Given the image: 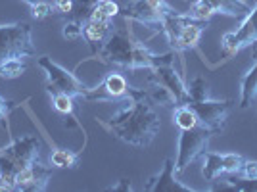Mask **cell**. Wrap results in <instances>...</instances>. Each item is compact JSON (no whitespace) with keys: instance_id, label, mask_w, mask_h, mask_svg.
Here are the masks:
<instances>
[{"instance_id":"cell-1","label":"cell","mask_w":257,"mask_h":192,"mask_svg":"<svg viewBox=\"0 0 257 192\" xmlns=\"http://www.w3.org/2000/svg\"><path fill=\"white\" fill-rule=\"evenodd\" d=\"M128 94L131 98L125 102V106L119 108L111 118L96 121L115 139L137 148H146L160 133L161 119L156 112V104L150 100L144 88L131 86Z\"/></svg>"},{"instance_id":"cell-2","label":"cell","mask_w":257,"mask_h":192,"mask_svg":"<svg viewBox=\"0 0 257 192\" xmlns=\"http://www.w3.org/2000/svg\"><path fill=\"white\" fill-rule=\"evenodd\" d=\"M102 64L117 65L123 69H152L163 64L175 62V52L158 54L152 52L142 43L135 41L127 31H111L106 43L94 54Z\"/></svg>"},{"instance_id":"cell-3","label":"cell","mask_w":257,"mask_h":192,"mask_svg":"<svg viewBox=\"0 0 257 192\" xmlns=\"http://www.w3.org/2000/svg\"><path fill=\"white\" fill-rule=\"evenodd\" d=\"M43 140L33 135H22L0 148V192L14 190L16 173L41 160Z\"/></svg>"},{"instance_id":"cell-4","label":"cell","mask_w":257,"mask_h":192,"mask_svg":"<svg viewBox=\"0 0 257 192\" xmlns=\"http://www.w3.org/2000/svg\"><path fill=\"white\" fill-rule=\"evenodd\" d=\"M37 54L33 44V31L27 22L0 25V62L10 58H31Z\"/></svg>"},{"instance_id":"cell-5","label":"cell","mask_w":257,"mask_h":192,"mask_svg":"<svg viewBox=\"0 0 257 192\" xmlns=\"http://www.w3.org/2000/svg\"><path fill=\"white\" fill-rule=\"evenodd\" d=\"M37 64L46 75V90L48 92H65L73 98H85V94L88 92L90 86H86L75 73H71L64 65L54 62L52 58L41 56L37 60Z\"/></svg>"},{"instance_id":"cell-6","label":"cell","mask_w":257,"mask_h":192,"mask_svg":"<svg viewBox=\"0 0 257 192\" xmlns=\"http://www.w3.org/2000/svg\"><path fill=\"white\" fill-rule=\"evenodd\" d=\"M175 10L167 0H131L127 6L123 8V18L131 22H139L144 27L156 29L158 33L163 31V22L165 18H169Z\"/></svg>"},{"instance_id":"cell-7","label":"cell","mask_w":257,"mask_h":192,"mask_svg":"<svg viewBox=\"0 0 257 192\" xmlns=\"http://www.w3.org/2000/svg\"><path fill=\"white\" fill-rule=\"evenodd\" d=\"M213 135H215L213 131L204 127V125H196V127H192V129L181 131V137H179V152H177V161H175L177 173H182L194 160H198V158L204 154Z\"/></svg>"},{"instance_id":"cell-8","label":"cell","mask_w":257,"mask_h":192,"mask_svg":"<svg viewBox=\"0 0 257 192\" xmlns=\"http://www.w3.org/2000/svg\"><path fill=\"white\" fill-rule=\"evenodd\" d=\"M249 8L251 6L244 0H192L186 14L196 22L209 23V20L217 14L228 18H240L247 14Z\"/></svg>"},{"instance_id":"cell-9","label":"cell","mask_w":257,"mask_h":192,"mask_svg":"<svg viewBox=\"0 0 257 192\" xmlns=\"http://www.w3.org/2000/svg\"><path fill=\"white\" fill-rule=\"evenodd\" d=\"M188 106L196 112V116L200 119V125L211 129L215 135L223 133L226 125L228 114L232 110V100H213V98H205L198 102H186Z\"/></svg>"},{"instance_id":"cell-10","label":"cell","mask_w":257,"mask_h":192,"mask_svg":"<svg viewBox=\"0 0 257 192\" xmlns=\"http://www.w3.org/2000/svg\"><path fill=\"white\" fill-rule=\"evenodd\" d=\"M131 86L121 73H107L96 86H90L85 94L86 102H127Z\"/></svg>"},{"instance_id":"cell-11","label":"cell","mask_w":257,"mask_h":192,"mask_svg":"<svg viewBox=\"0 0 257 192\" xmlns=\"http://www.w3.org/2000/svg\"><path fill=\"white\" fill-rule=\"evenodd\" d=\"M257 43V4L253 8H249V12L246 14V18L242 20L240 27L236 31L225 33L221 44H223V50L228 56L240 52L242 48L247 46H253Z\"/></svg>"},{"instance_id":"cell-12","label":"cell","mask_w":257,"mask_h":192,"mask_svg":"<svg viewBox=\"0 0 257 192\" xmlns=\"http://www.w3.org/2000/svg\"><path fill=\"white\" fill-rule=\"evenodd\" d=\"M200 158H202V177L205 181H215L221 173L234 175L246 160L244 156L234 154V152L217 154V152H209V150H205Z\"/></svg>"},{"instance_id":"cell-13","label":"cell","mask_w":257,"mask_h":192,"mask_svg":"<svg viewBox=\"0 0 257 192\" xmlns=\"http://www.w3.org/2000/svg\"><path fill=\"white\" fill-rule=\"evenodd\" d=\"M52 179V167L41 163V160L23 167L14 177V190L22 192H43Z\"/></svg>"},{"instance_id":"cell-14","label":"cell","mask_w":257,"mask_h":192,"mask_svg":"<svg viewBox=\"0 0 257 192\" xmlns=\"http://www.w3.org/2000/svg\"><path fill=\"white\" fill-rule=\"evenodd\" d=\"M148 83H156V85L167 86L173 94H175L179 106H181V104H186V98H188V85L184 83L182 73L177 71L175 62L158 65V67H152L150 75H148Z\"/></svg>"},{"instance_id":"cell-15","label":"cell","mask_w":257,"mask_h":192,"mask_svg":"<svg viewBox=\"0 0 257 192\" xmlns=\"http://www.w3.org/2000/svg\"><path fill=\"white\" fill-rule=\"evenodd\" d=\"M177 169H175V163L173 160H165L163 163V169L150 177L146 184H144V190L146 192H200L198 188L192 186H186L184 182H181L177 179Z\"/></svg>"},{"instance_id":"cell-16","label":"cell","mask_w":257,"mask_h":192,"mask_svg":"<svg viewBox=\"0 0 257 192\" xmlns=\"http://www.w3.org/2000/svg\"><path fill=\"white\" fill-rule=\"evenodd\" d=\"M205 25H207L205 22H196V20L190 18V20L177 31V35L169 41L171 48L175 52H184V50L196 48L198 43H200V39H202V35H204Z\"/></svg>"},{"instance_id":"cell-17","label":"cell","mask_w":257,"mask_h":192,"mask_svg":"<svg viewBox=\"0 0 257 192\" xmlns=\"http://www.w3.org/2000/svg\"><path fill=\"white\" fill-rule=\"evenodd\" d=\"M257 98V54H253V65L240 79V108H249Z\"/></svg>"},{"instance_id":"cell-18","label":"cell","mask_w":257,"mask_h":192,"mask_svg":"<svg viewBox=\"0 0 257 192\" xmlns=\"http://www.w3.org/2000/svg\"><path fill=\"white\" fill-rule=\"evenodd\" d=\"M111 35V23L109 22H96V20H86L83 23V39L88 44H102Z\"/></svg>"},{"instance_id":"cell-19","label":"cell","mask_w":257,"mask_h":192,"mask_svg":"<svg viewBox=\"0 0 257 192\" xmlns=\"http://www.w3.org/2000/svg\"><path fill=\"white\" fill-rule=\"evenodd\" d=\"M173 123L181 131H186V129L200 125V119L188 104H181V106H175V110H173Z\"/></svg>"},{"instance_id":"cell-20","label":"cell","mask_w":257,"mask_h":192,"mask_svg":"<svg viewBox=\"0 0 257 192\" xmlns=\"http://www.w3.org/2000/svg\"><path fill=\"white\" fill-rule=\"evenodd\" d=\"M79 158H81L79 152H71L67 148H56L50 154V163L54 167H60V169H67V167L73 169L79 163Z\"/></svg>"},{"instance_id":"cell-21","label":"cell","mask_w":257,"mask_h":192,"mask_svg":"<svg viewBox=\"0 0 257 192\" xmlns=\"http://www.w3.org/2000/svg\"><path fill=\"white\" fill-rule=\"evenodd\" d=\"M119 8L117 2H113V0H100L96 6H94V10L92 14L88 16V20H96V22H111L115 16H119Z\"/></svg>"},{"instance_id":"cell-22","label":"cell","mask_w":257,"mask_h":192,"mask_svg":"<svg viewBox=\"0 0 257 192\" xmlns=\"http://www.w3.org/2000/svg\"><path fill=\"white\" fill-rule=\"evenodd\" d=\"M25 69H27V65H25L23 58H10V60L0 62V77L2 79H18L25 73Z\"/></svg>"},{"instance_id":"cell-23","label":"cell","mask_w":257,"mask_h":192,"mask_svg":"<svg viewBox=\"0 0 257 192\" xmlns=\"http://www.w3.org/2000/svg\"><path fill=\"white\" fill-rule=\"evenodd\" d=\"M209 98V85L204 77H194L192 83L188 85V98L186 102H198V100H205Z\"/></svg>"},{"instance_id":"cell-24","label":"cell","mask_w":257,"mask_h":192,"mask_svg":"<svg viewBox=\"0 0 257 192\" xmlns=\"http://www.w3.org/2000/svg\"><path fill=\"white\" fill-rule=\"evenodd\" d=\"M52 96V106L62 116H73V96L65 92H50Z\"/></svg>"},{"instance_id":"cell-25","label":"cell","mask_w":257,"mask_h":192,"mask_svg":"<svg viewBox=\"0 0 257 192\" xmlns=\"http://www.w3.org/2000/svg\"><path fill=\"white\" fill-rule=\"evenodd\" d=\"M100 0H73V12H71V18H75L79 22L85 23L88 20V16L92 14L94 6H96Z\"/></svg>"},{"instance_id":"cell-26","label":"cell","mask_w":257,"mask_h":192,"mask_svg":"<svg viewBox=\"0 0 257 192\" xmlns=\"http://www.w3.org/2000/svg\"><path fill=\"white\" fill-rule=\"evenodd\" d=\"M62 35H64V39L71 41V43L81 41V39H83V22H79V20H75V18L67 20V22L64 23Z\"/></svg>"},{"instance_id":"cell-27","label":"cell","mask_w":257,"mask_h":192,"mask_svg":"<svg viewBox=\"0 0 257 192\" xmlns=\"http://www.w3.org/2000/svg\"><path fill=\"white\" fill-rule=\"evenodd\" d=\"M52 12H54L52 0H41V2H37V4L31 6V16L35 20H44V18H48Z\"/></svg>"},{"instance_id":"cell-28","label":"cell","mask_w":257,"mask_h":192,"mask_svg":"<svg viewBox=\"0 0 257 192\" xmlns=\"http://www.w3.org/2000/svg\"><path fill=\"white\" fill-rule=\"evenodd\" d=\"M228 181L232 182V190L238 192H257V179H244V177H230Z\"/></svg>"},{"instance_id":"cell-29","label":"cell","mask_w":257,"mask_h":192,"mask_svg":"<svg viewBox=\"0 0 257 192\" xmlns=\"http://www.w3.org/2000/svg\"><path fill=\"white\" fill-rule=\"evenodd\" d=\"M14 108H16L14 100H6L4 96L0 94V127L2 129H8V118H10Z\"/></svg>"},{"instance_id":"cell-30","label":"cell","mask_w":257,"mask_h":192,"mask_svg":"<svg viewBox=\"0 0 257 192\" xmlns=\"http://www.w3.org/2000/svg\"><path fill=\"white\" fill-rule=\"evenodd\" d=\"M238 177L244 179H257V161L255 160H244L242 167L238 169V173H234Z\"/></svg>"},{"instance_id":"cell-31","label":"cell","mask_w":257,"mask_h":192,"mask_svg":"<svg viewBox=\"0 0 257 192\" xmlns=\"http://www.w3.org/2000/svg\"><path fill=\"white\" fill-rule=\"evenodd\" d=\"M54 2V10L58 14H64V16H71L73 12V0H52Z\"/></svg>"},{"instance_id":"cell-32","label":"cell","mask_w":257,"mask_h":192,"mask_svg":"<svg viewBox=\"0 0 257 192\" xmlns=\"http://www.w3.org/2000/svg\"><path fill=\"white\" fill-rule=\"evenodd\" d=\"M109 190H133V186H131L128 179H121V181H119L117 184L109 186Z\"/></svg>"},{"instance_id":"cell-33","label":"cell","mask_w":257,"mask_h":192,"mask_svg":"<svg viewBox=\"0 0 257 192\" xmlns=\"http://www.w3.org/2000/svg\"><path fill=\"white\" fill-rule=\"evenodd\" d=\"M23 2H27L29 6H33V4H37V2H41V0H23Z\"/></svg>"},{"instance_id":"cell-34","label":"cell","mask_w":257,"mask_h":192,"mask_svg":"<svg viewBox=\"0 0 257 192\" xmlns=\"http://www.w3.org/2000/svg\"><path fill=\"white\" fill-rule=\"evenodd\" d=\"M253 54H257V43L253 44Z\"/></svg>"}]
</instances>
